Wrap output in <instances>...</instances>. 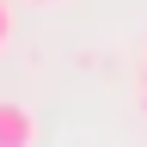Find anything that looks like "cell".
<instances>
[{
  "mask_svg": "<svg viewBox=\"0 0 147 147\" xmlns=\"http://www.w3.org/2000/svg\"><path fill=\"white\" fill-rule=\"evenodd\" d=\"M141 117H147V86H141Z\"/></svg>",
  "mask_w": 147,
  "mask_h": 147,
  "instance_id": "3957f363",
  "label": "cell"
},
{
  "mask_svg": "<svg viewBox=\"0 0 147 147\" xmlns=\"http://www.w3.org/2000/svg\"><path fill=\"white\" fill-rule=\"evenodd\" d=\"M141 55H147V43H141Z\"/></svg>",
  "mask_w": 147,
  "mask_h": 147,
  "instance_id": "5b68a950",
  "label": "cell"
},
{
  "mask_svg": "<svg viewBox=\"0 0 147 147\" xmlns=\"http://www.w3.org/2000/svg\"><path fill=\"white\" fill-rule=\"evenodd\" d=\"M0 147H37V117L12 98H0Z\"/></svg>",
  "mask_w": 147,
  "mask_h": 147,
  "instance_id": "6da1fadb",
  "label": "cell"
},
{
  "mask_svg": "<svg viewBox=\"0 0 147 147\" xmlns=\"http://www.w3.org/2000/svg\"><path fill=\"white\" fill-rule=\"evenodd\" d=\"M31 6H55V0H31Z\"/></svg>",
  "mask_w": 147,
  "mask_h": 147,
  "instance_id": "277c9868",
  "label": "cell"
},
{
  "mask_svg": "<svg viewBox=\"0 0 147 147\" xmlns=\"http://www.w3.org/2000/svg\"><path fill=\"white\" fill-rule=\"evenodd\" d=\"M6 43H12V6L0 0V49H6Z\"/></svg>",
  "mask_w": 147,
  "mask_h": 147,
  "instance_id": "7a4b0ae2",
  "label": "cell"
}]
</instances>
